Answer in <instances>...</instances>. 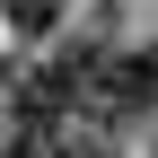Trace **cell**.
I'll return each mask as SVG.
<instances>
[{
	"instance_id": "6da1fadb",
	"label": "cell",
	"mask_w": 158,
	"mask_h": 158,
	"mask_svg": "<svg viewBox=\"0 0 158 158\" xmlns=\"http://www.w3.org/2000/svg\"><path fill=\"white\" fill-rule=\"evenodd\" d=\"M0 158H53V132L27 123V114L9 106V114H0Z\"/></svg>"
},
{
	"instance_id": "7a4b0ae2",
	"label": "cell",
	"mask_w": 158,
	"mask_h": 158,
	"mask_svg": "<svg viewBox=\"0 0 158 158\" xmlns=\"http://www.w3.org/2000/svg\"><path fill=\"white\" fill-rule=\"evenodd\" d=\"M0 18H9L18 35H53L62 27V0H0Z\"/></svg>"
},
{
	"instance_id": "3957f363",
	"label": "cell",
	"mask_w": 158,
	"mask_h": 158,
	"mask_svg": "<svg viewBox=\"0 0 158 158\" xmlns=\"http://www.w3.org/2000/svg\"><path fill=\"white\" fill-rule=\"evenodd\" d=\"M141 62H149V70H158V44H141Z\"/></svg>"
}]
</instances>
